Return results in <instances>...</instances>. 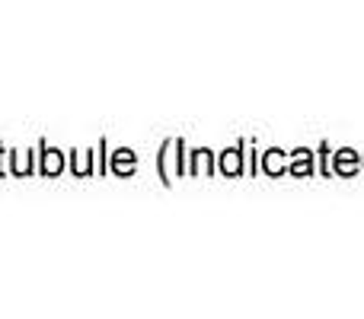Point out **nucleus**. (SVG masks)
Instances as JSON below:
<instances>
[{
  "label": "nucleus",
  "instance_id": "f257e3e1",
  "mask_svg": "<svg viewBox=\"0 0 364 319\" xmlns=\"http://www.w3.org/2000/svg\"><path fill=\"white\" fill-rule=\"evenodd\" d=\"M224 169H227V173H237V169H240V163H237V157H233V153L224 160Z\"/></svg>",
  "mask_w": 364,
  "mask_h": 319
}]
</instances>
